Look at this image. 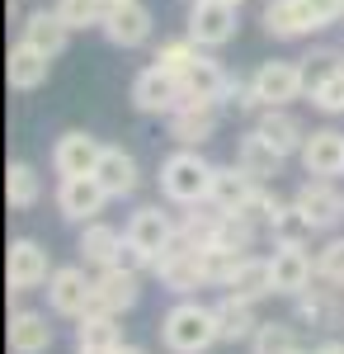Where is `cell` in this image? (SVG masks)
<instances>
[{"label": "cell", "instance_id": "obj_1", "mask_svg": "<svg viewBox=\"0 0 344 354\" xmlns=\"http://www.w3.org/2000/svg\"><path fill=\"white\" fill-rule=\"evenodd\" d=\"M212 170H217V165L203 161L198 147H180V151H170V156L160 161V194H165L170 203H180V208H198V203H208Z\"/></svg>", "mask_w": 344, "mask_h": 354}, {"label": "cell", "instance_id": "obj_2", "mask_svg": "<svg viewBox=\"0 0 344 354\" xmlns=\"http://www.w3.org/2000/svg\"><path fill=\"white\" fill-rule=\"evenodd\" d=\"M160 340L170 354H203L212 350L222 335H217V312L203 302H175L160 322Z\"/></svg>", "mask_w": 344, "mask_h": 354}, {"label": "cell", "instance_id": "obj_3", "mask_svg": "<svg viewBox=\"0 0 344 354\" xmlns=\"http://www.w3.org/2000/svg\"><path fill=\"white\" fill-rule=\"evenodd\" d=\"M156 279L170 288V293H193V288H208V265H203V250L198 245H189L184 236H175V241L165 245L156 255Z\"/></svg>", "mask_w": 344, "mask_h": 354}, {"label": "cell", "instance_id": "obj_4", "mask_svg": "<svg viewBox=\"0 0 344 354\" xmlns=\"http://www.w3.org/2000/svg\"><path fill=\"white\" fill-rule=\"evenodd\" d=\"M250 81H255V95H260L265 109H288L292 100L307 95V71H302V62H283V57L265 62Z\"/></svg>", "mask_w": 344, "mask_h": 354}, {"label": "cell", "instance_id": "obj_5", "mask_svg": "<svg viewBox=\"0 0 344 354\" xmlns=\"http://www.w3.org/2000/svg\"><path fill=\"white\" fill-rule=\"evenodd\" d=\"M236 5H227V0H193L189 5V38L198 43V48H227L231 38H236Z\"/></svg>", "mask_w": 344, "mask_h": 354}, {"label": "cell", "instance_id": "obj_6", "mask_svg": "<svg viewBox=\"0 0 344 354\" xmlns=\"http://www.w3.org/2000/svg\"><path fill=\"white\" fill-rule=\"evenodd\" d=\"M5 279H10V293L43 288L52 279V255L33 236H19V241H10V255H5Z\"/></svg>", "mask_w": 344, "mask_h": 354}, {"label": "cell", "instance_id": "obj_7", "mask_svg": "<svg viewBox=\"0 0 344 354\" xmlns=\"http://www.w3.org/2000/svg\"><path fill=\"white\" fill-rule=\"evenodd\" d=\"M90 298H95V279L85 274V265H61L48 279V307L57 317H85L90 312Z\"/></svg>", "mask_w": 344, "mask_h": 354}, {"label": "cell", "instance_id": "obj_8", "mask_svg": "<svg viewBox=\"0 0 344 354\" xmlns=\"http://www.w3.org/2000/svg\"><path fill=\"white\" fill-rule=\"evenodd\" d=\"M217 123H222L217 100H180V109L170 113V137L180 147H203L217 137Z\"/></svg>", "mask_w": 344, "mask_h": 354}, {"label": "cell", "instance_id": "obj_9", "mask_svg": "<svg viewBox=\"0 0 344 354\" xmlns=\"http://www.w3.org/2000/svg\"><path fill=\"white\" fill-rule=\"evenodd\" d=\"M180 100H184V90H180V81L170 76V71H160L156 62L151 66H142L133 76V104H137V113H170L180 109Z\"/></svg>", "mask_w": 344, "mask_h": 354}, {"label": "cell", "instance_id": "obj_10", "mask_svg": "<svg viewBox=\"0 0 344 354\" xmlns=\"http://www.w3.org/2000/svg\"><path fill=\"white\" fill-rule=\"evenodd\" d=\"M99 28H104V38L113 48H142V43H151L156 19H151V10H146L142 0H118V5H108V15H104Z\"/></svg>", "mask_w": 344, "mask_h": 354}, {"label": "cell", "instance_id": "obj_11", "mask_svg": "<svg viewBox=\"0 0 344 354\" xmlns=\"http://www.w3.org/2000/svg\"><path fill=\"white\" fill-rule=\"evenodd\" d=\"M99 156H104V142H99L95 133H80V128H71V133L57 137V147H52V170L61 175V180H71V175H95Z\"/></svg>", "mask_w": 344, "mask_h": 354}, {"label": "cell", "instance_id": "obj_12", "mask_svg": "<svg viewBox=\"0 0 344 354\" xmlns=\"http://www.w3.org/2000/svg\"><path fill=\"white\" fill-rule=\"evenodd\" d=\"M321 28H330L307 0H269L265 5V33L269 38H312Z\"/></svg>", "mask_w": 344, "mask_h": 354}, {"label": "cell", "instance_id": "obj_13", "mask_svg": "<svg viewBox=\"0 0 344 354\" xmlns=\"http://www.w3.org/2000/svg\"><path fill=\"white\" fill-rule=\"evenodd\" d=\"M104 203H108V194L95 175H71V180L57 185V208H61L66 222H95L104 213Z\"/></svg>", "mask_w": 344, "mask_h": 354}, {"label": "cell", "instance_id": "obj_14", "mask_svg": "<svg viewBox=\"0 0 344 354\" xmlns=\"http://www.w3.org/2000/svg\"><path fill=\"white\" fill-rule=\"evenodd\" d=\"M297 156L307 165V175L335 180V175H344V133H335V128H312Z\"/></svg>", "mask_w": 344, "mask_h": 354}, {"label": "cell", "instance_id": "obj_15", "mask_svg": "<svg viewBox=\"0 0 344 354\" xmlns=\"http://www.w3.org/2000/svg\"><path fill=\"white\" fill-rule=\"evenodd\" d=\"M269 265H274V293H307V283L316 279V260L307 255V245H274V255H269Z\"/></svg>", "mask_w": 344, "mask_h": 354}, {"label": "cell", "instance_id": "obj_16", "mask_svg": "<svg viewBox=\"0 0 344 354\" xmlns=\"http://www.w3.org/2000/svg\"><path fill=\"white\" fill-rule=\"evenodd\" d=\"M137 298H142L137 274H128V270H99V279H95V298H90V312H108V317H118V312H133ZM90 312H85V317H90Z\"/></svg>", "mask_w": 344, "mask_h": 354}, {"label": "cell", "instance_id": "obj_17", "mask_svg": "<svg viewBox=\"0 0 344 354\" xmlns=\"http://www.w3.org/2000/svg\"><path fill=\"white\" fill-rule=\"evenodd\" d=\"M19 28H24L19 38H24V43H33L38 53H48V57H61L66 48H71V33H76V28L66 24L57 10H28Z\"/></svg>", "mask_w": 344, "mask_h": 354}, {"label": "cell", "instance_id": "obj_18", "mask_svg": "<svg viewBox=\"0 0 344 354\" xmlns=\"http://www.w3.org/2000/svg\"><path fill=\"white\" fill-rule=\"evenodd\" d=\"M292 203L307 213V222H312L316 232H330V227L344 218V198L330 189V180H316V175H312L302 189L292 194Z\"/></svg>", "mask_w": 344, "mask_h": 354}, {"label": "cell", "instance_id": "obj_19", "mask_svg": "<svg viewBox=\"0 0 344 354\" xmlns=\"http://www.w3.org/2000/svg\"><path fill=\"white\" fill-rule=\"evenodd\" d=\"M123 236H128V241H137L146 255H151V260H156L160 250L180 236V227L170 222V213H160L156 203H146V208H137V213H133V222H128V232H123Z\"/></svg>", "mask_w": 344, "mask_h": 354}, {"label": "cell", "instance_id": "obj_20", "mask_svg": "<svg viewBox=\"0 0 344 354\" xmlns=\"http://www.w3.org/2000/svg\"><path fill=\"white\" fill-rule=\"evenodd\" d=\"M283 161H288V156H283V151H278V147H274L260 128H250V133L236 142V165L245 170V175H255L260 185H265V180H274V175L283 170Z\"/></svg>", "mask_w": 344, "mask_h": 354}, {"label": "cell", "instance_id": "obj_21", "mask_svg": "<svg viewBox=\"0 0 344 354\" xmlns=\"http://www.w3.org/2000/svg\"><path fill=\"white\" fill-rule=\"evenodd\" d=\"M255 175H245L240 165H217L212 170V189H208V208L217 213H240L245 208V198L255 194Z\"/></svg>", "mask_w": 344, "mask_h": 354}, {"label": "cell", "instance_id": "obj_22", "mask_svg": "<svg viewBox=\"0 0 344 354\" xmlns=\"http://www.w3.org/2000/svg\"><path fill=\"white\" fill-rule=\"evenodd\" d=\"M5 76H10V85H15V90H38V85L52 76V57H48V53H38L33 43H24V38H19V43L10 48Z\"/></svg>", "mask_w": 344, "mask_h": 354}, {"label": "cell", "instance_id": "obj_23", "mask_svg": "<svg viewBox=\"0 0 344 354\" xmlns=\"http://www.w3.org/2000/svg\"><path fill=\"white\" fill-rule=\"evenodd\" d=\"M52 350V326L43 312H10V354H48Z\"/></svg>", "mask_w": 344, "mask_h": 354}, {"label": "cell", "instance_id": "obj_24", "mask_svg": "<svg viewBox=\"0 0 344 354\" xmlns=\"http://www.w3.org/2000/svg\"><path fill=\"white\" fill-rule=\"evenodd\" d=\"M95 180L104 185L108 198H128L142 175H137V161L123 151V147H104V156H99V165H95Z\"/></svg>", "mask_w": 344, "mask_h": 354}, {"label": "cell", "instance_id": "obj_25", "mask_svg": "<svg viewBox=\"0 0 344 354\" xmlns=\"http://www.w3.org/2000/svg\"><path fill=\"white\" fill-rule=\"evenodd\" d=\"M217 312V335L227 340V345H240V340H250L255 330H260V317H255V302L236 298V293H227V298L212 307Z\"/></svg>", "mask_w": 344, "mask_h": 354}, {"label": "cell", "instance_id": "obj_26", "mask_svg": "<svg viewBox=\"0 0 344 354\" xmlns=\"http://www.w3.org/2000/svg\"><path fill=\"white\" fill-rule=\"evenodd\" d=\"M227 71H222V62H212L208 53L198 57L193 66L184 71V81H180V90H184V100H217L222 104V90H227Z\"/></svg>", "mask_w": 344, "mask_h": 354}, {"label": "cell", "instance_id": "obj_27", "mask_svg": "<svg viewBox=\"0 0 344 354\" xmlns=\"http://www.w3.org/2000/svg\"><path fill=\"white\" fill-rule=\"evenodd\" d=\"M227 293H236V298H245V302L269 298V293H274V265L260 260V255H245L236 265V274H231V283H227Z\"/></svg>", "mask_w": 344, "mask_h": 354}, {"label": "cell", "instance_id": "obj_28", "mask_svg": "<svg viewBox=\"0 0 344 354\" xmlns=\"http://www.w3.org/2000/svg\"><path fill=\"white\" fill-rule=\"evenodd\" d=\"M260 133L283 151V156H292V151H302V142H307V128H302V118L288 109H260V123H255Z\"/></svg>", "mask_w": 344, "mask_h": 354}, {"label": "cell", "instance_id": "obj_29", "mask_svg": "<svg viewBox=\"0 0 344 354\" xmlns=\"http://www.w3.org/2000/svg\"><path fill=\"white\" fill-rule=\"evenodd\" d=\"M118 245H123V236L108 222H85V232H80V260L95 265V270H113Z\"/></svg>", "mask_w": 344, "mask_h": 354}, {"label": "cell", "instance_id": "obj_30", "mask_svg": "<svg viewBox=\"0 0 344 354\" xmlns=\"http://www.w3.org/2000/svg\"><path fill=\"white\" fill-rule=\"evenodd\" d=\"M76 350L118 354L123 350V326H118L108 312H90V317H80V326H76Z\"/></svg>", "mask_w": 344, "mask_h": 354}, {"label": "cell", "instance_id": "obj_31", "mask_svg": "<svg viewBox=\"0 0 344 354\" xmlns=\"http://www.w3.org/2000/svg\"><path fill=\"white\" fill-rule=\"evenodd\" d=\"M5 198L15 213H28L38 198H43V180L28 161H10V175H5Z\"/></svg>", "mask_w": 344, "mask_h": 354}, {"label": "cell", "instance_id": "obj_32", "mask_svg": "<svg viewBox=\"0 0 344 354\" xmlns=\"http://www.w3.org/2000/svg\"><path fill=\"white\" fill-rule=\"evenodd\" d=\"M312 222H307V213L297 208V203H283L278 213H274V222H269V236H274V245H307L312 241Z\"/></svg>", "mask_w": 344, "mask_h": 354}, {"label": "cell", "instance_id": "obj_33", "mask_svg": "<svg viewBox=\"0 0 344 354\" xmlns=\"http://www.w3.org/2000/svg\"><path fill=\"white\" fill-rule=\"evenodd\" d=\"M297 326L288 322H260V330L250 335V354H297Z\"/></svg>", "mask_w": 344, "mask_h": 354}, {"label": "cell", "instance_id": "obj_34", "mask_svg": "<svg viewBox=\"0 0 344 354\" xmlns=\"http://www.w3.org/2000/svg\"><path fill=\"white\" fill-rule=\"evenodd\" d=\"M255 236H260V227H255L250 218H240V213H222L212 245H222V250H236V255H245V250L255 245Z\"/></svg>", "mask_w": 344, "mask_h": 354}, {"label": "cell", "instance_id": "obj_35", "mask_svg": "<svg viewBox=\"0 0 344 354\" xmlns=\"http://www.w3.org/2000/svg\"><path fill=\"white\" fill-rule=\"evenodd\" d=\"M203 53H208V48H198L193 38H175V43H160L156 66H160V71H170L175 81H184V71H189V66H193Z\"/></svg>", "mask_w": 344, "mask_h": 354}, {"label": "cell", "instance_id": "obj_36", "mask_svg": "<svg viewBox=\"0 0 344 354\" xmlns=\"http://www.w3.org/2000/svg\"><path fill=\"white\" fill-rule=\"evenodd\" d=\"M297 322H307V326H321L330 330L335 322H340V307H335V298H325V293H297Z\"/></svg>", "mask_w": 344, "mask_h": 354}, {"label": "cell", "instance_id": "obj_37", "mask_svg": "<svg viewBox=\"0 0 344 354\" xmlns=\"http://www.w3.org/2000/svg\"><path fill=\"white\" fill-rule=\"evenodd\" d=\"M52 10L71 28H99V24H104V15H108V0H57Z\"/></svg>", "mask_w": 344, "mask_h": 354}, {"label": "cell", "instance_id": "obj_38", "mask_svg": "<svg viewBox=\"0 0 344 354\" xmlns=\"http://www.w3.org/2000/svg\"><path fill=\"white\" fill-rule=\"evenodd\" d=\"M307 95H312V104H316L321 113H344V66H335L330 76L312 81Z\"/></svg>", "mask_w": 344, "mask_h": 354}, {"label": "cell", "instance_id": "obj_39", "mask_svg": "<svg viewBox=\"0 0 344 354\" xmlns=\"http://www.w3.org/2000/svg\"><path fill=\"white\" fill-rule=\"evenodd\" d=\"M217 222H222L217 208H212V213H189V218L180 222V236H184L189 245H198V250H208L212 236H217Z\"/></svg>", "mask_w": 344, "mask_h": 354}, {"label": "cell", "instance_id": "obj_40", "mask_svg": "<svg viewBox=\"0 0 344 354\" xmlns=\"http://www.w3.org/2000/svg\"><path fill=\"white\" fill-rule=\"evenodd\" d=\"M316 279H325V283H344V236H335V241H325L316 250Z\"/></svg>", "mask_w": 344, "mask_h": 354}, {"label": "cell", "instance_id": "obj_41", "mask_svg": "<svg viewBox=\"0 0 344 354\" xmlns=\"http://www.w3.org/2000/svg\"><path fill=\"white\" fill-rule=\"evenodd\" d=\"M335 66H344V57L340 53H330V48H316L312 57H302V71H307V85L321 81V76H330Z\"/></svg>", "mask_w": 344, "mask_h": 354}, {"label": "cell", "instance_id": "obj_42", "mask_svg": "<svg viewBox=\"0 0 344 354\" xmlns=\"http://www.w3.org/2000/svg\"><path fill=\"white\" fill-rule=\"evenodd\" d=\"M316 354H344V340H325V345H321Z\"/></svg>", "mask_w": 344, "mask_h": 354}, {"label": "cell", "instance_id": "obj_43", "mask_svg": "<svg viewBox=\"0 0 344 354\" xmlns=\"http://www.w3.org/2000/svg\"><path fill=\"white\" fill-rule=\"evenodd\" d=\"M118 354H146V350H137V345H123V350H118Z\"/></svg>", "mask_w": 344, "mask_h": 354}, {"label": "cell", "instance_id": "obj_44", "mask_svg": "<svg viewBox=\"0 0 344 354\" xmlns=\"http://www.w3.org/2000/svg\"><path fill=\"white\" fill-rule=\"evenodd\" d=\"M76 354H104V350H76Z\"/></svg>", "mask_w": 344, "mask_h": 354}, {"label": "cell", "instance_id": "obj_45", "mask_svg": "<svg viewBox=\"0 0 344 354\" xmlns=\"http://www.w3.org/2000/svg\"><path fill=\"white\" fill-rule=\"evenodd\" d=\"M227 5H236V10H240V5H245V0H227Z\"/></svg>", "mask_w": 344, "mask_h": 354}, {"label": "cell", "instance_id": "obj_46", "mask_svg": "<svg viewBox=\"0 0 344 354\" xmlns=\"http://www.w3.org/2000/svg\"><path fill=\"white\" fill-rule=\"evenodd\" d=\"M297 354H316V350H297Z\"/></svg>", "mask_w": 344, "mask_h": 354}, {"label": "cell", "instance_id": "obj_47", "mask_svg": "<svg viewBox=\"0 0 344 354\" xmlns=\"http://www.w3.org/2000/svg\"><path fill=\"white\" fill-rule=\"evenodd\" d=\"M108 5H118V0H108Z\"/></svg>", "mask_w": 344, "mask_h": 354}, {"label": "cell", "instance_id": "obj_48", "mask_svg": "<svg viewBox=\"0 0 344 354\" xmlns=\"http://www.w3.org/2000/svg\"><path fill=\"white\" fill-rule=\"evenodd\" d=\"M340 19H344V15H340Z\"/></svg>", "mask_w": 344, "mask_h": 354}]
</instances>
